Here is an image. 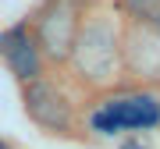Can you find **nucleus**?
Instances as JSON below:
<instances>
[{
    "label": "nucleus",
    "instance_id": "1",
    "mask_svg": "<svg viewBox=\"0 0 160 149\" xmlns=\"http://www.w3.org/2000/svg\"><path fill=\"white\" fill-rule=\"evenodd\" d=\"M71 57H75V64H78V71L86 74V78H92V82H110V78L118 74V64H121L114 29H110L107 22L86 25V32L75 36Z\"/></svg>",
    "mask_w": 160,
    "mask_h": 149
},
{
    "label": "nucleus",
    "instance_id": "2",
    "mask_svg": "<svg viewBox=\"0 0 160 149\" xmlns=\"http://www.w3.org/2000/svg\"><path fill=\"white\" fill-rule=\"evenodd\" d=\"M75 32H78V11L71 0H50L39 14V43L43 53L53 60H68L71 46H75Z\"/></svg>",
    "mask_w": 160,
    "mask_h": 149
},
{
    "label": "nucleus",
    "instance_id": "3",
    "mask_svg": "<svg viewBox=\"0 0 160 149\" xmlns=\"http://www.w3.org/2000/svg\"><path fill=\"white\" fill-rule=\"evenodd\" d=\"M25 110L36 124L50 128L57 135H68L71 132V103L64 99V92L53 85V82H43V78H32L25 82Z\"/></svg>",
    "mask_w": 160,
    "mask_h": 149
},
{
    "label": "nucleus",
    "instance_id": "4",
    "mask_svg": "<svg viewBox=\"0 0 160 149\" xmlns=\"http://www.w3.org/2000/svg\"><path fill=\"white\" fill-rule=\"evenodd\" d=\"M157 121H160V103L153 96H128L100 110L92 117V128L96 132H125V128H149Z\"/></svg>",
    "mask_w": 160,
    "mask_h": 149
},
{
    "label": "nucleus",
    "instance_id": "5",
    "mask_svg": "<svg viewBox=\"0 0 160 149\" xmlns=\"http://www.w3.org/2000/svg\"><path fill=\"white\" fill-rule=\"evenodd\" d=\"M4 53H7V64H11V71L18 74L22 82H32L36 74H39V46H36L29 36H25V29H14L4 36Z\"/></svg>",
    "mask_w": 160,
    "mask_h": 149
},
{
    "label": "nucleus",
    "instance_id": "6",
    "mask_svg": "<svg viewBox=\"0 0 160 149\" xmlns=\"http://www.w3.org/2000/svg\"><path fill=\"white\" fill-rule=\"evenodd\" d=\"M121 4H125V11L135 22H142L146 29L160 32V0H121Z\"/></svg>",
    "mask_w": 160,
    "mask_h": 149
},
{
    "label": "nucleus",
    "instance_id": "7",
    "mask_svg": "<svg viewBox=\"0 0 160 149\" xmlns=\"http://www.w3.org/2000/svg\"><path fill=\"white\" fill-rule=\"evenodd\" d=\"M0 149H11V146H4V142H0Z\"/></svg>",
    "mask_w": 160,
    "mask_h": 149
}]
</instances>
